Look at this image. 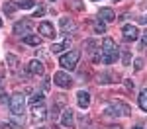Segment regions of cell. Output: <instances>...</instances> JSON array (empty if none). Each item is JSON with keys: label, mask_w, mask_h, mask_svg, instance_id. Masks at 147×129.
<instances>
[{"label": "cell", "mask_w": 147, "mask_h": 129, "mask_svg": "<svg viewBox=\"0 0 147 129\" xmlns=\"http://www.w3.org/2000/svg\"><path fill=\"white\" fill-rule=\"evenodd\" d=\"M118 55H120V49L116 45V41H114L112 37H104L102 47H100V63L110 65L114 61H118Z\"/></svg>", "instance_id": "1"}, {"label": "cell", "mask_w": 147, "mask_h": 129, "mask_svg": "<svg viewBox=\"0 0 147 129\" xmlns=\"http://www.w3.org/2000/svg\"><path fill=\"white\" fill-rule=\"evenodd\" d=\"M10 112L14 116H24V112H26V96L20 92L12 94L10 98Z\"/></svg>", "instance_id": "2"}, {"label": "cell", "mask_w": 147, "mask_h": 129, "mask_svg": "<svg viewBox=\"0 0 147 129\" xmlns=\"http://www.w3.org/2000/svg\"><path fill=\"white\" fill-rule=\"evenodd\" d=\"M80 59V51H69V53H65V55H61V59H59V65L63 67V69H69L73 70L75 67H77V63H79Z\"/></svg>", "instance_id": "3"}, {"label": "cell", "mask_w": 147, "mask_h": 129, "mask_svg": "<svg viewBox=\"0 0 147 129\" xmlns=\"http://www.w3.org/2000/svg\"><path fill=\"white\" fill-rule=\"evenodd\" d=\"M108 114H114V116H129L131 110H129V106L124 104V102H120V100H112L110 106H108Z\"/></svg>", "instance_id": "4"}, {"label": "cell", "mask_w": 147, "mask_h": 129, "mask_svg": "<svg viewBox=\"0 0 147 129\" xmlns=\"http://www.w3.org/2000/svg\"><path fill=\"white\" fill-rule=\"evenodd\" d=\"M32 29H34V23L30 22V20H22V22H16V23H14V33L24 35V37L32 33Z\"/></svg>", "instance_id": "5"}, {"label": "cell", "mask_w": 147, "mask_h": 129, "mask_svg": "<svg viewBox=\"0 0 147 129\" xmlns=\"http://www.w3.org/2000/svg\"><path fill=\"white\" fill-rule=\"evenodd\" d=\"M122 33H124V39L125 41H137L139 39V29H137L136 25H131V23H125L122 25Z\"/></svg>", "instance_id": "6"}, {"label": "cell", "mask_w": 147, "mask_h": 129, "mask_svg": "<svg viewBox=\"0 0 147 129\" xmlns=\"http://www.w3.org/2000/svg\"><path fill=\"white\" fill-rule=\"evenodd\" d=\"M61 123H63V127H77V123H75V112L71 110V108H65L63 110V114H61Z\"/></svg>", "instance_id": "7"}, {"label": "cell", "mask_w": 147, "mask_h": 129, "mask_svg": "<svg viewBox=\"0 0 147 129\" xmlns=\"http://www.w3.org/2000/svg\"><path fill=\"white\" fill-rule=\"evenodd\" d=\"M53 82H55L57 86H61V88H69L71 84H73V78L69 76L67 72H63V70H59L53 74Z\"/></svg>", "instance_id": "8"}, {"label": "cell", "mask_w": 147, "mask_h": 129, "mask_svg": "<svg viewBox=\"0 0 147 129\" xmlns=\"http://www.w3.org/2000/svg\"><path fill=\"white\" fill-rule=\"evenodd\" d=\"M32 119H34L35 123H41V121H45L47 119V108L41 104H37L32 108Z\"/></svg>", "instance_id": "9"}, {"label": "cell", "mask_w": 147, "mask_h": 129, "mask_svg": "<svg viewBox=\"0 0 147 129\" xmlns=\"http://www.w3.org/2000/svg\"><path fill=\"white\" fill-rule=\"evenodd\" d=\"M28 72L30 74H34V76H41L43 72H45V67H43V63L39 61V59H34V61H30V65H28Z\"/></svg>", "instance_id": "10"}, {"label": "cell", "mask_w": 147, "mask_h": 129, "mask_svg": "<svg viewBox=\"0 0 147 129\" xmlns=\"http://www.w3.org/2000/svg\"><path fill=\"white\" fill-rule=\"evenodd\" d=\"M37 29H39V33L43 35V37H55V27H53V23L49 22H41L39 25H37Z\"/></svg>", "instance_id": "11"}, {"label": "cell", "mask_w": 147, "mask_h": 129, "mask_svg": "<svg viewBox=\"0 0 147 129\" xmlns=\"http://www.w3.org/2000/svg\"><path fill=\"white\" fill-rule=\"evenodd\" d=\"M59 23H61V29H63V33H65V35L73 33V31L77 29V25H75V22H73L71 18H61Z\"/></svg>", "instance_id": "12"}, {"label": "cell", "mask_w": 147, "mask_h": 129, "mask_svg": "<svg viewBox=\"0 0 147 129\" xmlns=\"http://www.w3.org/2000/svg\"><path fill=\"white\" fill-rule=\"evenodd\" d=\"M77 102H79V106L82 110H86L90 106V94L86 92V90H79L77 92Z\"/></svg>", "instance_id": "13"}, {"label": "cell", "mask_w": 147, "mask_h": 129, "mask_svg": "<svg viewBox=\"0 0 147 129\" xmlns=\"http://www.w3.org/2000/svg\"><path fill=\"white\" fill-rule=\"evenodd\" d=\"M98 18H100L102 22H114L116 20V12L112 10V8H100L98 10Z\"/></svg>", "instance_id": "14"}, {"label": "cell", "mask_w": 147, "mask_h": 129, "mask_svg": "<svg viewBox=\"0 0 147 129\" xmlns=\"http://www.w3.org/2000/svg\"><path fill=\"white\" fill-rule=\"evenodd\" d=\"M22 41L26 43V45H32V47L41 45V37H39V35H34V33H30V35H26V37H22Z\"/></svg>", "instance_id": "15"}, {"label": "cell", "mask_w": 147, "mask_h": 129, "mask_svg": "<svg viewBox=\"0 0 147 129\" xmlns=\"http://www.w3.org/2000/svg\"><path fill=\"white\" fill-rule=\"evenodd\" d=\"M69 43H71V39H65L63 43H53L49 49H51V53H55V55H57V53H63V49H67Z\"/></svg>", "instance_id": "16"}, {"label": "cell", "mask_w": 147, "mask_h": 129, "mask_svg": "<svg viewBox=\"0 0 147 129\" xmlns=\"http://www.w3.org/2000/svg\"><path fill=\"white\" fill-rule=\"evenodd\" d=\"M137 104H139V108H141L143 112H147V88L139 92V96H137Z\"/></svg>", "instance_id": "17"}, {"label": "cell", "mask_w": 147, "mask_h": 129, "mask_svg": "<svg viewBox=\"0 0 147 129\" xmlns=\"http://www.w3.org/2000/svg\"><path fill=\"white\" fill-rule=\"evenodd\" d=\"M84 49H86L88 53H94L96 49H100V45H98V41H94V39H86V41H84Z\"/></svg>", "instance_id": "18"}, {"label": "cell", "mask_w": 147, "mask_h": 129, "mask_svg": "<svg viewBox=\"0 0 147 129\" xmlns=\"http://www.w3.org/2000/svg\"><path fill=\"white\" fill-rule=\"evenodd\" d=\"M16 4H18V8H24V10H28V8H35V0H18Z\"/></svg>", "instance_id": "19"}, {"label": "cell", "mask_w": 147, "mask_h": 129, "mask_svg": "<svg viewBox=\"0 0 147 129\" xmlns=\"http://www.w3.org/2000/svg\"><path fill=\"white\" fill-rule=\"evenodd\" d=\"M43 98H45V96H43V92H35L34 96L30 98V104H32V106H37V104H41V102H43Z\"/></svg>", "instance_id": "20"}, {"label": "cell", "mask_w": 147, "mask_h": 129, "mask_svg": "<svg viewBox=\"0 0 147 129\" xmlns=\"http://www.w3.org/2000/svg\"><path fill=\"white\" fill-rule=\"evenodd\" d=\"M6 61H8V67L12 70H18V57L16 55H6Z\"/></svg>", "instance_id": "21"}, {"label": "cell", "mask_w": 147, "mask_h": 129, "mask_svg": "<svg viewBox=\"0 0 147 129\" xmlns=\"http://www.w3.org/2000/svg\"><path fill=\"white\" fill-rule=\"evenodd\" d=\"M94 31H96V33H106V23L102 22V20L94 22Z\"/></svg>", "instance_id": "22"}, {"label": "cell", "mask_w": 147, "mask_h": 129, "mask_svg": "<svg viewBox=\"0 0 147 129\" xmlns=\"http://www.w3.org/2000/svg\"><path fill=\"white\" fill-rule=\"evenodd\" d=\"M16 8H18V4H16V2H6V4H4V12H6V14H12Z\"/></svg>", "instance_id": "23"}, {"label": "cell", "mask_w": 147, "mask_h": 129, "mask_svg": "<svg viewBox=\"0 0 147 129\" xmlns=\"http://www.w3.org/2000/svg\"><path fill=\"white\" fill-rule=\"evenodd\" d=\"M122 63H124V65H129V63H131V55H129L127 49L124 51V55H122Z\"/></svg>", "instance_id": "24"}, {"label": "cell", "mask_w": 147, "mask_h": 129, "mask_svg": "<svg viewBox=\"0 0 147 129\" xmlns=\"http://www.w3.org/2000/svg\"><path fill=\"white\" fill-rule=\"evenodd\" d=\"M139 43H141V47H143V49H147V31L139 35Z\"/></svg>", "instance_id": "25"}, {"label": "cell", "mask_w": 147, "mask_h": 129, "mask_svg": "<svg viewBox=\"0 0 147 129\" xmlns=\"http://www.w3.org/2000/svg\"><path fill=\"white\" fill-rule=\"evenodd\" d=\"M43 14H45V8H43V6H37V8H35V16H34V18H41Z\"/></svg>", "instance_id": "26"}, {"label": "cell", "mask_w": 147, "mask_h": 129, "mask_svg": "<svg viewBox=\"0 0 147 129\" xmlns=\"http://www.w3.org/2000/svg\"><path fill=\"white\" fill-rule=\"evenodd\" d=\"M134 67H136V70H141L143 69V59H136L134 61Z\"/></svg>", "instance_id": "27"}, {"label": "cell", "mask_w": 147, "mask_h": 129, "mask_svg": "<svg viewBox=\"0 0 147 129\" xmlns=\"http://www.w3.org/2000/svg\"><path fill=\"white\" fill-rule=\"evenodd\" d=\"M125 88L127 90H134V82L129 80V78H125Z\"/></svg>", "instance_id": "28"}, {"label": "cell", "mask_w": 147, "mask_h": 129, "mask_svg": "<svg viewBox=\"0 0 147 129\" xmlns=\"http://www.w3.org/2000/svg\"><path fill=\"white\" fill-rule=\"evenodd\" d=\"M137 22H139V23H147V16H139Z\"/></svg>", "instance_id": "29"}, {"label": "cell", "mask_w": 147, "mask_h": 129, "mask_svg": "<svg viewBox=\"0 0 147 129\" xmlns=\"http://www.w3.org/2000/svg\"><path fill=\"white\" fill-rule=\"evenodd\" d=\"M108 129H122V127H120V125H110Z\"/></svg>", "instance_id": "30"}, {"label": "cell", "mask_w": 147, "mask_h": 129, "mask_svg": "<svg viewBox=\"0 0 147 129\" xmlns=\"http://www.w3.org/2000/svg\"><path fill=\"white\" fill-rule=\"evenodd\" d=\"M0 100H4V90L0 88Z\"/></svg>", "instance_id": "31"}, {"label": "cell", "mask_w": 147, "mask_h": 129, "mask_svg": "<svg viewBox=\"0 0 147 129\" xmlns=\"http://www.w3.org/2000/svg\"><path fill=\"white\" fill-rule=\"evenodd\" d=\"M0 27H2V18H0Z\"/></svg>", "instance_id": "32"}, {"label": "cell", "mask_w": 147, "mask_h": 129, "mask_svg": "<svg viewBox=\"0 0 147 129\" xmlns=\"http://www.w3.org/2000/svg\"><path fill=\"white\" fill-rule=\"evenodd\" d=\"M39 129H47V127H39Z\"/></svg>", "instance_id": "33"}, {"label": "cell", "mask_w": 147, "mask_h": 129, "mask_svg": "<svg viewBox=\"0 0 147 129\" xmlns=\"http://www.w3.org/2000/svg\"><path fill=\"white\" fill-rule=\"evenodd\" d=\"M136 129H141V127H136Z\"/></svg>", "instance_id": "34"}, {"label": "cell", "mask_w": 147, "mask_h": 129, "mask_svg": "<svg viewBox=\"0 0 147 129\" xmlns=\"http://www.w3.org/2000/svg\"><path fill=\"white\" fill-rule=\"evenodd\" d=\"M94 2H98V0H94Z\"/></svg>", "instance_id": "35"}]
</instances>
